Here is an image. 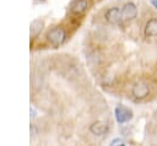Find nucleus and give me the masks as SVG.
Instances as JSON below:
<instances>
[{"label":"nucleus","instance_id":"6e6552de","mask_svg":"<svg viewBox=\"0 0 157 146\" xmlns=\"http://www.w3.org/2000/svg\"><path fill=\"white\" fill-rule=\"evenodd\" d=\"M144 33L146 37H157V18H150L144 28Z\"/></svg>","mask_w":157,"mask_h":146},{"label":"nucleus","instance_id":"20e7f679","mask_svg":"<svg viewBox=\"0 0 157 146\" xmlns=\"http://www.w3.org/2000/svg\"><path fill=\"white\" fill-rule=\"evenodd\" d=\"M121 15H123V20L125 21H132L137 17V7L134 2H126L121 7Z\"/></svg>","mask_w":157,"mask_h":146},{"label":"nucleus","instance_id":"1a4fd4ad","mask_svg":"<svg viewBox=\"0 0 157 146\" xmlns=\"http://www.w3.org/2000/svg\"><path fill=\"white\" fill-rule=\"evenodd\" d=\"M43 27H44L43 20L37 18V20L32 21V23H31V34H32V37H38L39 33L42 32Z\"/></svg>","mask_w":157,"mask_h":146},{"label":"nucleus","instance_id":"7ed1b4c3","mask_svg":"<svg viewBox=\"0 0 157 146\" xmlns=\"http://www.w3.org/2000/svg\"><path fill=\"white\" fill-rule=\"evenodd\" d=\"M131 94L136 99H144L150 94V86L146 82H137L132 86Z\"/></svg>","mask_w":157,"mask_h":146},{"label":"nucleus","instance_id":"f257e3e1","mask_svg":"<svg viewBox=\"0 0 157 146\" xmlns=\"http://www.w3.org/2000/svg\"><path fill=\"white\" fill-rule=\"evenodd\" d=\"M47 39L48 42L54 45V47H59L61 45L65 39H66V31L64 29V27L61 26H55L53 28H50L47 33Z\"/></svg>","mask_w":157,"mask_h":146},{"label":"nucleus","instance_id":"39448f33","mask_svg":"<svg viewBox=\"0 0 157 146\" xmlns=\"http://www.w3.org/2000/svg\"><path fill=\"white\" fill-rule=\"evenodd\" d=\"M105 20L110 25H119L121 22V20H123L121 9H119L117 6H113V7L108 9L107 12H105Z\"/></svg>","mask_w":157,"mask_h":146},{"label":"nucleus","instance_id":"9d476101","mask_svg":"<svg viewBox=\"0 0 157 146\" xmlns=\"http://www.w3.org/2000/svg\"><path fill=\"white\" fill-rule=\"evenodd\" d=\"M110 145L112 146H117V145H125V142H124V140L121 139V137H115V139H113L112 141H110Z\"/></svg>","mask_w":157,"mask_h":146},{"label":"nucleus","instance_id":"423d86ee","mask_svg":"<svg viewBox=\"0 0 157 146\" xmlns=\"http://www.w3.org/2000/svg\"><path fill=\"white\" fill-rule=\"evenodd\" d=\"M108 130H109V125L103 121H96L90 126V133L93 134L94 136H103L108 133Z\"/></svg>","mask_w":157,"mask_h":146},{"label":"nucleus","instance_id":"f8f14e48","mask_svg":"<svg viewBox=\"0 0 157 146\" xmlns=\"http://www.w3.org/2000/svg\"><path fill=\"white\" fill-rule=\"evenodd\" d=\"M31 134H32V136H36L37 135V129H36L34 125H31Z\"/></svg>","mask_w":157,"mask_h":146},{"label":"nucleus","instance_id":"0eeeda50","mask_svg":"<svg viewBox=\"0 0 157 146\" xmlns=\"http://www.w3.org/2000/svg\"><path fill=\"white\" fill-rule=\"evenodd\" d=\"M88 9V0H74L70 4V11L75 15H81Z\"/></svg>","mask_w":157,"mask_h":146},{"label":"nucleus","instance_id":"ddd939ff","mask_svg":"<svg viewBox=\"0 0 157 146\" xmlns=\"http://www.w3.org/2000/svg\"><path fill=\"white\" fill-rule=\"evenodd\" d=\"M150 2H151V5L157 10V0H150Z\"/></svg>","mask_w":157,"mask_h":146},{"label":"nucleus","instance_id":"9b49d317","mask_svg":"<svg viewBox=\"0 0 157 146\" xmlns=\"http://www.w3.org/2000/svg\"><path fill=\"white\" fill-rule=\"evenodd\" d=\"M29 114H31V118H32V119H33V118H36L37 112H36V109H34L33 107H31V108H29Z\"/></svg>","mask_w":157,"mask_h":146},{"label":"nucleus","instance_id":"f03ea898","mask_svg":"<svg viewBox=\"0 0 157 146\" xmlns=\"http://www.w3.org/2000/svg\"><path fill=\"white\" fill-rule=\"evenodd\" d=\"M114 115H115V120L119 123V124H125L128 121H130L132 119V110L119 104L115 107L114 109Z\"/></svg>","mask_w":157,"mask_h":146}]
</instances>
